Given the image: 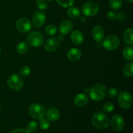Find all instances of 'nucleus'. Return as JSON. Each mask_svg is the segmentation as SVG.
Instances as JSON below:
<instances>
[{"instance_id":"f257e3e1","label":"nucleus","mask_w":133,"mask_h":133,"mask_svg":"<svg viewBox=\"0 0 133 133\" xmlns=\"http://www.w3.org/2000/svg\"><path fill=\"white\" fill-rule=\"evenodd\" d=\"M92 123L95 128L103 130L109 127L110 121L105 113L99 111L94 114L92 118Z\"/></svg>"},{"instance_id":"f03ea898","label":"nucleus","mask_w":133,"mask_h":133,"mask_svg":"<svg viewBox=\"0 0 133 133\" xmlns=\"http://www.w3.org/2000/svg\"><path fill=\"white\" fill-rule=\"evenodd\" d=\"M89 94L91 99L95 101H99L106 96L107 88L102 84H95L89 90Z\"/></svg>"},{"instance_id":"7ed1b4c3","label":"nucleus","mask_w":133,"mask_h":133,"mask_svg":"<svg viewBox=\"0 0 133 133\" xmlns=\"http://www.w3.org/2000/svg\"><path fill=\"white\" fill-rule=\"evenodd\" d=\"M7 84L9 88L14 91H19L23 88V81L18 74H12L8 77Z\"/></svg>"},{"instance_id":"20e7f679","label":"nucleus","mask_w":133,"mask_h":133,"mask_svg":"<svg viewBox=\"0 0 133 133\" xmlns=\"http://www.w3.org/2000/svg\"><path fill=\"white\" fill-rule=\"evenodd\" d=\"M29 114L32 118L37 120H40L44 118L45 114V110L44 107L39 104H32L29 109Z\"/></svg>"},{"instance_id":"39448f33","label":"nucleus","mask_w":133,"mask_h":133,"mask_svg":"<svg viewBox=\"0 0 133 133\" xmlns=\"http://www.w3.org/2000/svg\"><path fill=\"white\" fill-rule=\"evenodd\" d=\"M99 12V6L96 3L88 1L82 6V12L86 16L91 17L96 15Z\"/></svg>"},{"instance_id":"423d86ee","label":"nucleus","mask_w":133,"mask_h":133,"mask_svg":"<svg viewBox=\"0 0 133 133\" xmlns=\"http://www.w3.org/2000/svg\"><path fill=\"white\" fill-rule=\"evenodd\" d=\"M27 42L32 47H40L44 44V36L40 32L33 31L27 36Z\"/></svg>"},{"instance_id":"0eeeda50","label":"nucleus","mask_w":133,"mask_h":133,"mask_svg":"<svg viewBox=\"0 0 133 133\" xmlns=\"http://www.w3.org/2000/svg\"><path fill=\"white\" fill-rule=\"evenodd\" d=\"M119 105L122 109H129L132 104V99L131 94L127 92H122L118 96Z\"/></svg>"},{"instance_id":"6e6552de","label":"nucleus","mask_w":133,"mask_h":133,"mask_svg":"<svg viewBox=\"0 0 133 133\" xmlns=\"http://www.w3.org/2000/svg\"><path fill=\"white\" fill-rule=\"evenodd\" d=\"M119 45V39L115 35L107 36L103 42L104 48L108 51H112L116 49Z\"/></svg>"},{"instance_id":"1a4fd4ad","label":"nucleus","mask_w":133,"mask_h":133,"mask_svg":"<svg viewBox=\"0 0 133 133\" xmlns=\"http://www.w3.org/2000/svg\"><path fill=\"white\" fill-rule=\"evenodd\" d=\"M110 125H111L112 129L114 131H121L124 128V119L119 114H115L112 118L111 121H110Z\"/></svg>"},{"instance_id":"9d476101","label":"nucleus","mask_w":133,"mask_h":133,"mask_svg":"<svg viewBox=\"0 0 133 133\" xmlns=\"http://www.w3.org/2000/svg\"><path fill=\"white\" fill-rule=\"evenodd\" d=\"M16 27L20 32H27L32 28V24L29 19L27 18H21L17 20Z\"/></svg>"},{"instance_id":"9b49d317","label":"nucleus","mask_w":133,"mask_h":133,"mask_svg":"<svg viewBox=\"0 0 133 133\" xmlns=\"http://www.w3.org/2000/svg\"><path fill=\"white\" fill-rule=\"evenodd\" d=\"M60 41L57 38H51L48 39L44 44V48L47 51L53 52L59 48Z\"/></svg>"},{"instance_id":"f8f14e48","label":"nucleus","mask_w":133,"mask_h":133,"mask_svg":"<svg viewBox=\"0 0 133 133\" xmlns=\"http://www.w3.org/2000/svg\"><path fill=\"white\" fill-rule=\"evenodd\" d=\"M46 16L44 12L40 11L36 12L32 16V23L37 28L42 27L45 22Z\"/></svg>"},{"instance_id":"ddd939ff","label":"nucleus","mask_w":133,"mask_h":133,"mask_svg":"<svg viewBox=\"0 0 133 133\" xmlns=\"http://www.w3.org/2000/svg\"><path fill=\"white\" fill-rule=\"evenodd\" d=\"M74 28L73 23L70 20H64L59 25V31L62 35H68L70 33Z\"/></svg>"},{"instance_id":"4468645a","label":"nucleus","mask_w":133,"mask_h":133,"mask_svg":"<svg viewBox=\"0 0 133 133\" xmlns=\"http://www.w3.org/2000/svg\"><path fill=\"white\" fill-rule=\"evenodd\" d=\"M82 53L77 48H71L68 51L67 57L71 62H76L81 58Z\"/></svg>"},{"instance_id":"2eb2a0df","label":"nucleus","mask_w":133,"mask_h":133,"mask_svg":"<svg viewBox=\"0 0 133 133\" xmlns=\"http://www.w3.org/2000/svg\"><path fill=\"white\" fill-rule=\"evenodd\" d=\"M88 101V96L87 94L81 93L75 96L74 98V104L78 107H83L85 106Z\"/></svg>"},{"instance_id":"dca6fc26","label":"nucleus","mask_w":133,"mask_h":133,"mask_svg":"<svg viewBox=\"0 0 133 133\" xmlns=\"http://www.w3.org/2000/svg\"><path fill=\"white\" fill-rule=\"evenodd\" d=\"M70 38L71 42L75 45H81L84 41V36L83 33L78 30H75L71 32Z\"/></svg>"},{"instance_id":"f3484780","label":"nucleus","mask_w":133,"mask_h":133,"mask_svg":"<svg viewBox=\"0 0 133 133\" xmlns=\"http://www.w3.org/2000/svg\"><path fill=\"white\" fill-rule=\"evenodd\" d=\"M92 36L96 42H101L105 36V31L101 26H96L92 30Z\"/></svg>"},{"instance_id":"a211bd4d","label":"nucleus","mask_w":133,"mask_h":133,"mask_svg":"<svg viewBox=\"0 0 133 133\" xmlns=\"http://www.w3.org/2000/svg\"><path fill=\"white\" fill-rule=\"evenodd\" d=\"M46 116L49 120L55 122L60 118V112L57 109H50L46 113Z\"/></svg>"},{"instance_id":"6ab92c4d","label":"nucleus","mask_w":133,"mask_h":133,"mask_svg":"<svg viewBox=\"0 0 133 133\" xmlns=\"http://www.w3.org/2000/svg\"><path fill=\"white\" fill-rule=\"evenodd\" d=\"M123 39L125 42L129 45L133 44V30L132 28L127 29L123 34Z\"/></svg>"},{"instance_id":"aec40b11","label":"nucleus","mask_w":133,"mask_h":133,"mask_svg":"<svg viewBox=\"0 0 133 133\" xmlns=\"http://www.w3.org/2000/svg\"><path fill=\"white\" fill-rule=\"evenodd\" d=\"M67 14L68 16L71 19H77L80 16L81 11L77 7L72 6L68 10Z\"/></svg>"},{"instance_id":"412c9836","label":"nucleus","mask_w":133,"mask_h":133,"mask_svg":"<svg viewBox=\"0 0 133 133\" xmlns=\"http://www.w3.org/2000/svg\"><path fill=\"white\" fill-rule=\"evenodd\" d=\"M133 49L131 46H127L123 50V56L127 61H131L133 59Z\"/></svg>"},{"instance_id":"4be33fe9","label":"nucleus","mask_w":133,"mask_h":133,"mask_svg":"<svg viewBox=\"0 0 133 133\" xmlns=\"http://www.w3.org/2000/svg\"><path fill=\"white\" fill-rule=\"evenodd\" d=\"M132 66L133 64L132 62H129L128 64L125 65L123 68V73L124 75L127 77H131L133 75V71H132Z\"/></svg>"},{"instance_id":"5701e85b","label":"nucleus","mask_w":133,"mask_h":133,"mask_svg":"<svg viewBox=\"0 0 133 133\" xmlns=\"http://www.w3.org/2000/svg\"><path fill=\"white\" fill-rule=\"evenodd\" d=\"M29 46L25 42H21L19 44H18L16 46L17 52L19 54H24L28 51Z\"/></svg>"},{"instance_id":"b1692460","label":"nucleus","mask_w":133,"mask_h":133,"mask_svg":"<svg viewBox=\"0 0 133 133\" xmlns=\"http://www.w3.org/2000/svg\"><path fill=\"white\" fill-rule=\"evenodd\" d=\"M109 5L113 10H118L122 7L123 5V0H110Z\"/></svg>"},{"instance_id":"393cba45","label":"nucleus","mask_w":133,"mask_h":133,"mask_svg":"<svg viewBox=\"0 0 133 133\" xmlns=\"http://www.w3.org/2000/svg\"><path fill=\"white\" fill-rule=\"evenodd\" d=\"M57 32V27L54 25H49L45 29V33L48 36H53Z\"/></svg>"},{"instance_id":"a878e982","label":"nucleus","mask_w":133,"mask_h":133,"mask_svg":"<svg viewBox=\"0 0 133 133\" xmlns=\"http://www.w3.org/2000/svg\"><path fill=\"white\" fill-rule=\"evenodd\" d=\"M38 123L35 121H31V122H29L27 125V131L29 132H34L36 131L38 129Z\"/></svg>"},{"instance_id":"bb28decb","label":"nucleus","mask_w":133,"mask_h":133,"mask_svg":"<svg viewBox=\"0 0 133 133\" xmlns=\"http://www.w3.org/2000/svg\"><path fill=\"white\" fill-rule=\"evenodd\" d=\"M57 1L58 5L64 8L71 6L74 3V0H57Z\"/></svg>"},{"instance_id":"cd10ccee","label":"nucleus","mask_w":133,"mask_h":133,"mask_svg":"<svg viewBox=\"0 0 133 133\" xmlns=\"http://www.w3.org/2000/svg\"><path fill=\"white\" fill-rule=\"evenodd\" d=\"M114 105L112 103L107 102L103 107V110L105 112H111L114 110Z\"/></svg>"},{"instance_id":"c85d7f7f","label":"nucleus","mask_w":133,"mask_h":133,"mask_svg":"<svg viewBox=\"0 0 133 133\" xmlns=\"http://www.w3.org/2000/svg\"><path fill=\"white\" fill-rule=\"evenodd\" d=\"M40 127L43 130L48 129L50 127V123H49V120H48L47 119H44V118L40 119Z\"/></svg>"},{"instance_id":"c756f323","label":"nucleus","mask_w":133,"mask_h":133,"mask_svg":"<svg viewBox=\"0 0 133 133\" xmlns=\"http://www.w3.org/2000/svg\"><path fill=\"white\" fill-rule=\"evenodd\" d=\"M36 6L40 10H45L48 7V3L46 0H36Z\"/></svg>"},{"instance_id":"7c9ffc66","label":"nucleus","mask_w":133,"mask_h":133,"mask_svg":"<svg viewBox=\"0 0 133 133\" xmlns=\"http://www.w3.org/2000/svg\"><path fill=\"white\" fill-rule=\"evenodd\" d=\"M31 68L28 66H24L21 68L20 74L23 77H27L31 74Z\"/></svg>"},{"instance_id":"2f4dec72","label":"nucleus","mask_w":133,"mask_h":133,"mask_svg":"<svg viewBox=\"0 0 133 133\" xmlns=\"http://www.w3.org/2000/svg\"><path fill=\"white\" fill-rule=\"evenodd\" d=\"M118 94V90L114 88H110V89L108 90V95L111 98H114L117 96Z\"/></svg>"},{"instance_id":"473e14b6","label":"nucleus","mask_w":133,"mask_h":133,"mask_svg":"<svg viewBox=\"0 0 133 133\" xmlns=\"http://www.w3.org/2000/svg\"><path fill=\"white\" fill-rule=\"evenodd\" d=\"M107 18L109 20H114V19H116L117 18V14L114 13V12L110 11L106 15Z\"/></svg>"},{"instance_id":"72a5a7b5","label":"nucleus","mask_w":133,"mask_h":133,"mask_svg":"<svg viewBox=\"0 0 133 133\" xmlns=\"http://www.w3.org/2000/svg\"><path fill=\"white\" fill-rule=\"evenodd\" d=\"M11 133H30L27 130L24 129H16L12 131Z\"/></svg>"},{"instance_id":"f704fd0d","label":"nucleus","mask_w":133,"mask_h":133,"mask_svg":"<svg viewBox=\"0 0 133 133\" xmlns=\"http://www.w3.org/2000/svg\"><path fill=\"white\" fill-rule=\"evenodd\" d=\"M64 38H65L64 35H62V34H61V35H58V38H57V39H58V40H59L60 42H61V41H62V40H64Z\"/></svg>"},{"instance_id":"c9c22d12","label":"nucleus","mask_w":133,"mask_h":133,"mask_svg":"<svg viewBox=\"0 0 133 133\" xmlns=\"http://www.w3.org/2000/svg\"><path fill=\"white\" fill-rule=\"evenodd\" d=\"M126 1H127V2H129V3H132L133 0H126Z\"/></svg>"},{"instance_id":"e433bc0d","label":"nucleus","mask_w":133,"mask_h":133,"mask_svg":"<svg viewBox=\"0 0 133 133\" xmlns=\"http://www.w3.org/2000/svg\"><path fill=\"white\" fill-rule=\"evenodd\" d=\"M47 1H55V0H47Z\"/></svg>"},{"instance_id":"4c0bfd02","label":"nucleus","mask_w":133,"mask_h":133,"mask_svg":"<svg viewBox=\"0 0 133 133\" xmlns=\"http://www.w3.org/2000/svg\"><path fill=\"white\" fill-rule=\"evenodd\" d=\"M1 47H0V54H1Z\"/></svg>"},{"instance_id":"58836bf2","label":"nucleus","mask_w":133,"mask_h":133,"mask_svg":"<svg viewBox=\"0 0 133 133\" xmlns=\"http://www.w3.org/2000/svg\"><path fill=\"white\" fill-rule=\"evenodd\" d=\"M0 108H1V103H0Z\"/></svg>"}]
</instances>
